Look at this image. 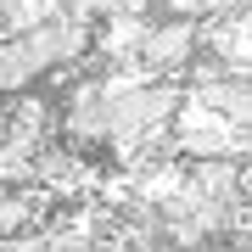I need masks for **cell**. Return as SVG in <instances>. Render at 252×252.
<instances>
[{"label":"cell","instance_id":"2","mask_svg":"<svg viewBox=\"0 0 252 252\" xmlns=\"http://www.w3.org/2000/svg\"><path fill=\"white\" fill-rule=\"evenodd\" d=\"M56 129L67 135L73 152L112 146V84L101 73H84L79 84H67L62 107H56Z\"/></svg>","mask_w":252,"mask_h":252},{"label":"cell","instance_id":"1","mask_svg":"<svg viewBox=\"0 0 252 252\" xmlns=\"http://www.w3.org/2000/svg\"><path fill=\"white\" fill-rule=\"evenodd\" d=\"M185 95L196 101V107L219 112L224 124L235 129H252V73L247 67H230L224 56H196V67L185 73Z\"/></svg>","mask_w":252,"mask_h":252},{"label":"cell","instance_id":"3","mask_svg":"<svg viewBox=\"0 0 252 252\" xmlns=\"http://www.w3.org/2000/svg\"><path fill=\"white\" fill-rule=\"evenodd\" d=\"M34 79H45V62L34 56L28 34H6L0 39V101H11L17 90H28Z\"/></svg>","mask_w":252,"mask_h":252}]
</instances>
